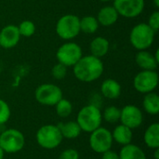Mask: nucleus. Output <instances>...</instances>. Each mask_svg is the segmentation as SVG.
I'll use <instances>...</instances> for the list:
<instances>
[{
    "label": "nucleus",
    "instance_id": "f257e3e1",
    "mask_svg": "<svg viewBox=\"0 0 159 159\" xmlns=\"http://www.w3.org/2000/svg\"><path fill=\"white\" fill-rule=\"evenodd\" d=\"M103 70L104 65L102 60L92 55L82 56L73 66V72L75 78L85 83H90L99 79L102 76Z\"/></svg>",
    "mask_w": 159,
    "mask_h": 159
},
{
    "label": "nucleus",
    "instance_id": "f03ea898",
    "mask_svg": "<svg viewBox=\"0 0 159 159\" xmlns=\"http://www.w3.org/2000/svg\"><path fill=\"white\" fill-rule=\"evenodd\" d=\"M75 121L79 125L82 131L90 133L102 126V112L95 104L85 105L79 110Z\"/></svg>",
    "mask_w": 159,
    "mask_h": 159
},
{
    "label": "nucleus",
    "instance_id": "7ed1b4c3",
    "mask_svg": "<svg viewBox=\"0 0 159 159\" xmlns=\"http://www.w3.org/2000/svg\"><path fill=\"white\" fill-rule=\"evenodd\" d=\"M37 144L46 150H53L62 143V136L57 125L48 124L40 127L35 133Z\"/></svg>",
    "mask_w": 159,
    "mask_h": 159
},
{
    "label": "nucleus",
    "instance_id": "20e7f679",
    "mask_svg": "<svg viewBox=\"0 0 159 159\" xmlns=\"http://www.w3.org/2000/svg\"><path fill=\"white\" fill-rule=\"evenodd\" d=\"M156 32L144 22L135 25L129 34V41L137 50H146L155 41Z\"/></svg>",
    "mask_w": 159,
    "mask_h": 159
},
{
    "label": "nucleus",
    "instance_id": "39448f33",
    "mask_svg": "<svg viewBox=\"0 0 159 159\" xmlns=\"http://www.w3.org/2000/svg\"><path fill=\"white\" fill-rule=\"evenodd\" d=\"M25 146V136L17 129H7L1 131L0 147L5 154H16Z\"/></svg>",
    "mask_w": 159,
    "mask_h": 159
},
{
    "label": "nucleus",
    "instance_id": "423d86ee",
    "mask_svg": "<svg viewBox=\"0 0 159 159\" xmlns=\"http://www.w3.org/2000/svg\"><path fill=\"white\" fill-rule=\"evenodd\" d=\"M56 33L63 40H72L80 34V19L74 14L61 17L56 23Z\"/></svg>",
    "mask_w": 159,
    "mask_h": 159
},
{
    "label": "nucleus",
    "instance_id": "0eeeda50",
    "mask_svg": "<svg viewBox=\"0 0 159 159\" xmlns=\"http://www.w3.org/2000/svg\"><path fill=\"white\" fill-rule=\"evenodd\" d=\"M114 141L112 133L109 129L100 127L89 133V144L90 149L96 154H102L112 149Z\"/></svg>",
    "mask_w": 159,
    "mask_h": 159
},
{
    "label": "nucleus",
    "instance_id": "6e6552de",
    "mask_svg": "<svg viewBox=\"0 0 159 159\" xmlns=\"http://www.w3.org/2000/svg\"><path fill=\"white\" fill-rule=\"evenodd\" d=\"M34 98L38 103L45 106H54L62 97L61 89L51 83L38 86L34 91Z\"/></svg>",
    "mask_w": 159,
    "mask_h": 159
},
{
    "label": "nucleus",
    "instance_id": "1a4fd4ad",
    "mask_svg": "<svg viewBox=\"0 0 159 159\" xmlns=\"http://www.w3.org/2000/svg\"><path fill=\"white\" fill-rule=\"evenodd\" d=\"M159 76L156 70H142L133 79V88L142 94L153 92L158 86Z\"/></svg>",
    "mask_w": 159,
    "mask_h": 159
},
{
    "label": "nucleus",
    "instance_id": "9d476101",
    "mask_svg": "<svg viewBox=\"0 0 159 159\" xmlns=\"http://www.w3.org/2000/svg\"><path fill=\"white\" fill-rule=\"evenodd\" d=\"M83 56L81 47L75 42H66L62 44L56 52L58 62L66 67H73Z\"/></svg>",
    "mask_w": 159,
    "mask_h": 159
},
{
    "label": "nucleus",
    "instance_id": "9b49d317",
    "mask_svg": "<svg viewBox=\"0 0 159 159\" xmlns=\"http://www.w3.org/2000/svg\"><path fill=\"white\" fill-rule=\"evenodd\" d=\"M144 0H114V7L119 16L127 19L138 17L144 9Z\"/></svg>",
    "mask_w": 159,
    "mask_h": 159
},
{
    "label": "nucleus",
    "instance_id": "f8f14e48",
    "mask_svg": "<svg viewBox=\"0 0 159 159\" xmlns=\"http://www.w3.org/2000/svg\"><path fill=\"white\" fill-rule=\"evenodd\" d=\"M120 123L129 127L131 129H138L143 125V114L142 110L134 105L128 104L120 109Z\"/></svg>",
    "mask_w": 159,
    "mask_h": 159
},
{
    "label": "nucleus",
    "instance_id": "ddd939ff",
    "mask_svg": "<svg viewBox=\"0 0 159 159\" xmlns=\"http://www.w3.org/2000/svg\"><path fill=\"white\" fill-rule=\"evenodd\" d=\"M20 37L18 26L8 24L0 31V47L6 49L12 48L19 44Z\"/></svg>",
    "mask_w": 159,
    "mask_h": 159
},
{
    "label": "nucleus",
    "instance_id": "4468645a",
    "mask_svg": "<svg viewBox=\"0 0 159 159\" xmlns=\"http://www.w3.org/2000/svg\"><path fill=\"white\" fill-rule=\"evenodd\" d=\"M119 14L114 6H105L102 7L97 14V20L100 25L108 27L115 24L118 20Z\"/></svg>",
    "mask_w": 159,
    "mask_h": 159
},
{
    "label": "nucleus",
    "instance_id": "2eb2a0df",
    "mask_svg": "<svg viewBox=\"0 0 159 159\" xmlns=\"http://www.w3.org/2000/svg\"><path fill=\"white\" fill-rule=\"evenodd\" d=\"M135 61L142 70H156L159 63L155 55L147 50H139L135 56Z\"/></svg>",
    "mask_w": 159,
    "mask_h": 159
},
{
    "label": "nucleus",
    "instance_id": "dca6fc26",
    "mask_svg": "<svg viewBox=\"0 0 159 159\" xmlns=\"http://www.w3.org/2000/svg\"><path fill=\"white\" fill-rule=\"evenodd\" d=\"M121 85L113 78L105 79L101 85L102 95L109 100H116L121 95Z\"/></svg>",
    "mask_w": 159,
    "mask_h": 159
},
{
    "label": "nucleus",
    "instance_id": "f3484780",
    "mask_svg": "<svg viewBox=\"0 0 159 159\" xmlns=\"http://www.w3.org/2000/svg\"><path fill=\"white\" fill-rule=\"evenodd\" d=\"M111 133H112L113 141L122 146L131 143L133 139L132 129L123 124L117 125L114 129V130L111 131Z\"/></svg>",
    "mask_w": 159,
    "mask_h": 159
},
{
    "label": "nucleus",
    "instance_id": "a211bd4d",
    "mask_svg": "<svg viewBox=\"0 0 159 159\" xmlns=\"http://www.w3.org/2000/svg\"><path fill=\"white\" fill-rule=\"evenodd\" d=\"M57 127L59 128L62 138L67 140H75L78 138L82 132L77 122L73 120L67 122H60Z\"/></svg>",
    "mask_w": 159,
    "mask_h": 159
},
{
    "label": "nucleus",
    "instance_id": "6ab92c4d",
    "mask_svg": "<svg viewBox=\"0 0 159 159\" xmlns=\"http://www.w3.org/2000/svg\"><path fill=\"white\" fill-rule=\"evenodd\" d=\"M110 48V43L109 41L103 37V36H97L89 44V50H90V55L97 57V58H102L105 56L109 52Z\"/></svg>",
    "mask_w": 159,
    "mask_h": 159
},
{
    "label": "nucleus",
    "instance_id": "aec40b11",
    "mask_svg": "<svg viewBox=\"0 0 159 159\" xmlns=\"http://www.w3.org/2000/svg\"><path fill=\"white\" fill-rule=\"evenodd\" d=\"M143 141L150 149L159 148V124L157 122L152 123L147 127L143 134Z\"/></svg>",
    "mask_w": 159,
    "mask_h": 159
},
{
    "label": "nucleus",
    "instance_id": "412c9836",
    "mask_svg": "<svg viewBox=\"0 0 159 159\" xmlns=\"http://www.w3.org/2000/svg\"><path fill=\"white\" fill-rule=\"evenodd\" d=\"M118 155L119 159H147L144 151L140 146L133 143L122 146Z\"/></svg>",
    "mask_w": 159,
    "mask_h": 159
},
{
    "label": "nucleus",
    "instance_id": "4be33fe9",
    "mask_svg": "<svg viewBox=\"0 0 159 159\" xmlns=\"http://www.w3.org/2000/svg\"><path fill=\"white\" fill-rule=\"evenodd\" d=\"M143 107L147 114L157 116L159 113V96L157 93L155 91L146 93L143 100Z\"/></svg>",
    "mask_w": 159,
    "mask_h": 159
},
{
    "label": "nucleus",
    "instance_id": "5701e85b",
    "mask_svg": "<svg viewBox=\"0 0 159 159\" xmlns=\"http://www.w3.org/2000/svg\"><path fill=\"white\" fill-rule=\"evenodd\" d=\"M99 22L96 17L93 16H85L80 19V32L85 34H94L99 29Z\"/></svg>",
    "mask_w": 159,
    "mask_h": 159
},
{
    "label": "nucleus",
    "instance_id": "b1692460",
    "mask_svg": "<svg viewBox=\"0 0 159 159\" xmlns=\"http://www.w3.org/2000/svg\"><path fill=\"white\" fill-rule=\"evenodd\" d=\"M54 106L57 116L61 118H67L73 112V104L70 101L64 98H61Z\"/></svg>",
    "mask_w": 159,
    "mask_h": 159
},
{
    "label": "nucleus",
    "instance_id": "393cba45",
    "mask_svg": "<svg viewBox=\"0 0 159 159\" xmlns=\"http://www.w3.org/2000/svg\"><path fill=\"white\" fill-rule=\"evenodd\" d=\"M120 112L121 110L115 105H110L106 107L102 113V120L109 124H116L120 121Z\"/></svg>",
    "mask_w": 159,
    "mask_h": 159
},
{
    "label": "nucleus",
    "instance_id": "a878e982",
    "mask_svg": "<svg viewBox=\"0 0 159 159\" xmlns=\"http://www.w3.org/2000/svg\"><path fill=\"white\" fill-rule=\"evenodd\" d=\"M18 29L20 36L24 37H30L35 33V25L32 20H22L18 26Z\"/></svg>",
    "mask_w": 159,
    "mask_h": 159
},
{
    "label": "nucleus",
    "instance_id": "bb28decb",
    "mask_svg": "<svg viewBox=\"0 0 159 159\" xmlns=\"http://www.w3.org/2000/svg\"><path fill=\"white\" fill-rule=\"evenodd\" d=\"M10 116L11 110L8 103L3 99H0V126L6 124L10 119Z\"/></svg>",
    "mask_w": 159,
    "mask_h": 159
},
{
    "label": "nucleus",
    "instance_id": "cd10ccee",
    "mask_svg": "<svg viewBox=\"0 0 159 159\" xmlns=\"http://www.w3.org/2000/svg\"><path fill=\"white\" fill-rule=\"evenodd\" d=\"M51 75L52 77L57 79V80H61L63 78H65L66 75H67V67L60 62H58L57 64H55L52 69H51Z\"/></svg>",
    "mask_w": 159,
    "mask_h": 159
},
{
    "label": "nucleus",
    "instance_id": "c85d7f7f",
    "mask_svg": "<svg viewBox=\"0 0 159 159\" xmlns=\"http://www.w3.org/2000/svg\"><path fill=\"white\" fill-rule=\"evenodd\" d=\"M79 152L74 148L65 149L59 156V159H79Z\"/></svg>",
    "mask_w": 159,
    "mask_h": 159
},
{
    "label": "nucleus",
    "instance_id": "c756f323",
    "mask_svg": "<svg viewBox=\"0 0 159 159\" xmlns=\"http://www.w3.org/2000/svg\"><path fill=\"white\" fill-rule=\"evenodd\" d=\"M147 24L157 33L159 29V11H154L149 19H148V22Z\"/></svg>",
    "mask_w": 159,
    "mask_h": 159
},
{
    "label": "nucleus",
    "instance_id": "7c9ffc66",
    "mask_svg": "<svg viewBox=\"0 0 159 159\" xmlns=\"http://www.w3.org/2000/svg\"><path fill=\"white\" fill-rule=\"evenodd\" d=\"M102 159H119V155L117 152L110 149L102 154Z\"/></svg>",
    "mask_w": 159,
    "mask_h": 159
},
{
    "label": "nucleus",
    "instance_id": "2f4dec72",
    "mask_svg": "<svg viewBox=\"0 0 159 159\" xmlns=\"http://www.w3.org/2000/svg\"><path fill=\"white\" fill-rule=\"evenodd\" d=\"M154 151H155V153H154V158L159 159V148H157V149H155Z\"/></svg>",
    "mask_w": 159,
    "mask_h": 159
},
{
    "label": "nucleus",
    "instance_id": "473e14b6",
    "mask_svg": "<svg viewBox=\"0 0 159 159\" xmlns=\"http://www.w3.org/2000/svg\"><path fill=\"white\" fill-rule=\"evenodd\" d=\"M5 157V152L3 151V149L0 147V159H4Z\"/></svg>",
    "mask_w": 159,
    "mask_h": 159
},
{
    "label": "nucleus",
    "instance_id": "72a5a7b5",
    "mask_svg": "<svg viewBox=\"0 0 159 159\" xmlns=\"http://www.w3.org/2000/svg\"><path fill=\"white\" fill-rule=\"evenodd\" d=\"M153 2H154L156 7H159V0H153Z\"/></svg>",
    "mask_w": 159,
    "mask_h": 159
},
{
    "label": "nucleus",
    "instance_id": "f704fd0d",
    "mask_svg": "<svg viewBox=\"0 0 159 159\" xmlns=\"http://www.w3.org/2000/svg\"><path fill=\"white\" fill-rule=\"evenodd\" d=\"M100 1H102V2H108V1H111V0H100Z\"/></svg>",
    "mask_w": 159,
    "mask_h": 159
},
{
    "label": "nucleus",
    "instance_id": "c9c22d12",
    "mask_svg": "<svg viewBox=\"0 0 159 159\" xmlns=\"http://www.w3.org/2000/svg\"><path fill=\"white\" fill-rule=\"evenodd\" d=\"M1 131H2V130H1V129H0V134H1Z\"/></svg>",
    "mask_w": 159,
    "mask_h": 159
}]
</instances>
